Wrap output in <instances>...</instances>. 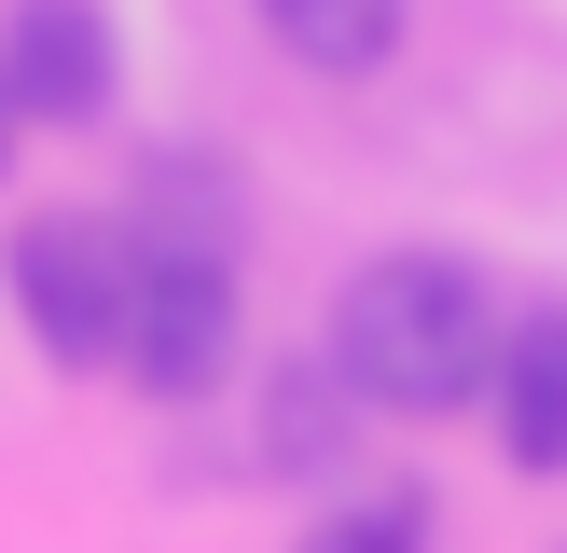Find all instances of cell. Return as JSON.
<instances>
[{
  "label": "cell",
  "mask_w": 567,
  "mask_h": 553,
  "mask_svg": "<svg viewBox=\"0 0 567 553\" xmlns=\"http://www.w3.org/2000/svg\"><path fill=\"white\" fill-rule=\"evenodd\" d=\"M485 359H498V304L457 249H388L332 291V387L360 415H471L485 401Z\"/></svg>",
  "instance_id": "1"
},
{
  "label": "cell",
  "mask_w": 567,
  "mask_h": 553,
  "mask_svg": "<svg viewBox=\"0 0 567 553\" xmlns=\"http://www.w3.org/2000/svg\"><path fill=\"white\" fill-rule=\"evenodd\" d=\"M0 276H14V319H28V346L55 374H125V291H138V236L125 221L42 208V221H14Z\"/></svg>",
  "instance_id": "2"
},
{
  "label": "cell",
  "mask_w": 567,
  "mask_h": 553,
  "mask_svg": "<svg viewBox=\"0 0 567 553\" xmlns=\"http://www.w3.org/2000/svg\"><path fill=\"white\" fill-rule=\"evenodd\" d=\"M236 263L221 249H138V291H125V387L138 401H208L236 374Z\"/></svg>",
  "instance_id": "3"
},
{
  "label": "cell",
  "mask_w": 567,
  "mask_h": 553,
  "mask_svg": "<svg viewBox=\"0 0 567 553\" xmlns=\"http://www.w3.org/2000/svg\"><path fill=\"white\" fill-rule=\"evenodd\" d=\"M111 83H125V55H111L97 0H14L0 14V97H14V125H97Z\"/></svg>",
  "instance_id": "4"
},
{
  "label": "cell",
  "mask_w": 567,
  "mask_h": 553,
  "mask_svg": "<svg viewBox=\"0 0 567 553\" xmlns=\"http://www.w3.org/2000/svg\"><path fill=\"white\" fill-rule=\"evenodd\" d=\"M485 429L513 470H567V304H513L498 319V359H485Z\"/></svg>",
  "instance_id": "5"
},
{
  "label": "cell",
  "mask_w": 567,
  "mask_h": 553,
  "mask_svg": "<svg viewBox=\"0 0 567 553\" xmlns=\"http://www.w3.org/2000/svg\"><path fill=\"white\" fill-rule=\"evenodd\" d=\"M264 14V42L291 55V70L319 83H374L388 55H402V0H249Z\"/></svg>",
  "instance_id": "6"
},
{
  "label": "cell",
  "mask_w": 567,
  "mask_h": 553,
  "mask_svg": "<svg viewBox=\"0 0 567 553\" xmlns=\"http://www.w3.org/2000/svg\"><path fill=\"white\" fill-rule=\"evenodd\" d=\"M305 553H430V498H415V484L402 498H388V484L374 498H332V512L305 525Z\"/></svg>",
  "instance_id": "7"
},
{
  "label": "cell",
  "mask_w": 567,
  "mask_h": 553,
  "mask_svg": "<svg viewBox=\"0 0 567 553\" xmlns=\"http://www.w3.org/2000/svg\"><path fill=\"white\" fill-rule=\"evenodd\" d=\"M0 180H14V97H0Z\"/></svg>",
  "instance_id": "8"
}]
</instances>
